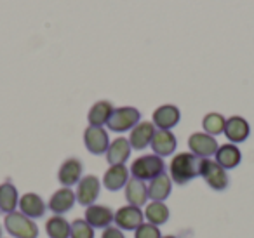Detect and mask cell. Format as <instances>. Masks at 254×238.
<instances>
[{
    "label": "cell",
    "mask_w": 254,
    "mask_h": 238,
    "mask_svg": "<svg viewBox=\"0 0 254 238\" xmlns=\"http://www.w3.org/2000/svg\"><path fill=\"white\" fill-rule=\"evenodd\" d=\"M200 167H202V158L193 155L191 151H185V153H178L173 157L169 164V178L173 179V182L180 186H185L195 179L197 176H200Z\"/></svg>",
    "instance_id": "6da1fadb"
},
{
    "label": "cell",
    "mask_w": 254,
    "mask_h": 238,
    "mask_svg": "<svg viewBox=\"0 0 254 238\" xmlns=\"http://www.w3.org/2000/svg\"><path fill=\"white\" fill-rule=\"evenodd\" d=\"M4 226L9 231V235L14 238H39V226H37L35 219L25 216L23 212L5 214Z\"/></svg>",
    "instance_id": "7a4b0ae2"
},
{
    "label": "cell",
    "mask_w": 254,
    "mask_h": 238,
    "mask_svg": "<svg viewBox=\"0 0 254 238\" xmlns=\"http://www.w3.org/2000/svg\"><path fill=\"white\" fill-rule=\"evenodd\" d=\"M166 169V164H164L162 157L159 155H143V157H138L136 160H132L131 169L129 172L132 174V178L141 179V181H152L153 178L160 176Z\"/></svg>",
    "instance_id": "3957f363"
},
{
    "label": "cell",
    "mask_w": 254,
    "mask_h": 238,
    "mask_svg": "<svg viewBox=\"0 0 254 238\" xmlns=\"http://www.w3.org/2000/svg\"><path fill=\"white\" fill-rule=\"evenodd\" d=\"M200 178L204 179L209 188L214 189V191H223V189H226L230 184L228 172H226L218 162L211 160V158H202Z\"/></svg>",
    "instance_id": "277c9868"
},
{
    "label": "cell",
    "mask_w": 254,
    "mask_h": 238,
    "mask_svg": "<svg viewBox=\"0 0 254 238\" xmlns=\"http://www.w3.org/2000/svg\"><path fill=\"white\" fill-rule=\"evenodd\" d=\"M141 122V113L134 106H122V108H115L108 120V129L113 132H126L131 130L134 125Z\"/></svg>",
    "instance_id": "5b68a950"
},
{
    "label": "cell",
    "mask_w": 254,
    "mask_h": 238,
    "mask_svg": "<svg viewBox=\"0 0 254 238\" xmlns=\"http://www.w3.org/2000/svg\"><path fill=\"white\" fill-rule=\"evenodd\" d=\"M143 219H145V212H141V209L134 205L120 207L113 216L115 226L120 228L122 231H136L143 224Z\"/></svg>",
    "instance_id": "8992f818"
},
{
    "label": "cell",
    "mask_w": 254,
    "mask_h": 238,
    "mask_svg": "<svg viewBox=\"0 0 254 238\" xmlns=\"http://www.w3.org/2000/svg\"><path fill=\"white\" fill-rule=\"evenodd\" d=\"M99 191H101V182L96 178L94 174H87L82 176V179L77 182V191H75V196H77V202L84 207H89L92 203H96L99 196Z\"/></svg>",
    "instance_id": "52a82bcc"
},
{
    "label": "cell",
    "mask_w": 254,
    "mask_h": 238,
    "mask_svg": "<svg viewBox=\"0 0 254 238\" xmlns=\"http://www.w3.org/2000/svg\"><path fill=\"white\" fill-rule=\"evenodd\" d=\"M188 148L193 155L200 158H209L216 155L219 144L214 136H209L205 132H193L188 137Z\"/></svg>",
    "instance_id": "ba28073f"
},
{
    "label": "cell",
    "mask_w": 254,
    "mask_h": 238,
    "mask_svg": "<svg viewBox=\"0 0 254 238\" xmlns=\"http://www.w3.org/2000/svg\"><path fill=\"white\" fill-rule=\"evenodd\" d=\"M75 202H77V196H75L73 189L66 188V186H61L60 189H56L51 195L47 207L51 209V212H54V216H63V214L70 212L73 209Z\"/></svg>",
    "instance_id": "9c48e42d"
},
{
    "label": "cell",
    "mask_w": 254,
    "mask_h": 238,
    "mask_svg": "<svg viewBox=\"0 0 254 238\" xmlns=\"http://www.w3.org/2000/svg\"><path fill=\"white\" fill-rule=\"evenodd\" d=\"M84 144L92 155H103L106 153L110 146L108 132L103 127L89 125L84 132Z\"/></svg>",
    "instance_id": "30bf717a"
},
{
    "label": "cell",
    "mask_w": 254,
    "mask_h": 238,
    "mask_svg": "<svg viewBox=\"0 0 254 238\" xmlns=\"http://www.w3.org/2000/svg\"><path fill=\"white\" fill-rule=\"evenodd\" d=\"M82 172H84V165H82L80 158L70 157L60 165V171H58V181L60 184L70 188L71 184H77L82 179Z\"/></svg>",
    "instance_id": "8fae6325"
},
{
    "label": "cell",
    "mask_w": 254,
    "mask_h": 238,
    "mask_svg": "<svg viewBox=\"0 0 254 238\" xmlns=\"http://www.w3.org/2000/svg\"><path fill=\"white\" fill-rule=\"evenodd\" d=\"M153 125L159 130H171L178 125L181 119V112L174 105H162L153 112Z\"/></svg>",
    "instance_id": "7c38bea8"
},
{
    "label": "cell",
    "mask_w": 254,
    "mask_h": 238,
    "mask_svg": "<svg viewBox=\"0 0 254 238\" xmlns=\"http://www.w3.org/2000/svg\"><path fill=\"white\" fill-rule=\"evenodd\" d=\"M155 125L153 122H139L134 125L129 134V144L132 150H145L150 143H152L153 136H155Z\"/></svg>",
    "instance_id": "4fadbf2b"
},
{
    "label": "cell",
    "mask_w": 254,
    "mask_h": 238,
    "mask_svg": "<svg viewBox=\"0 0 254 238\" xmlns=\"http://www.w3.org/2000/svg\"><path fill=\"white\" fill-rule=\"evenodd\" d=\"M251 134V127L244 117L233 115L230 119H226V125H225V136L228 137L230 143H244V141L249 137Z\"/></svg>",
    "instance_id": "5bb4252c"
},
{
    "label": "cell",
    "mask_w": 254,
    "mask_h": 238,
    "mask_svg": "<svg viewBox=\"0 0 254 238\" xmlns=\"http://www.w3.org/2000/svg\"><path fill=\"white\" fill-rule=\"evenodd\" d=\"M113 210L110 209V207L106 205H98V203H92V205H89L87 209H85V217L84 219L87 221L89 224H91L92 228H101V230H105V228H108L110 224L113 223Z\"/></svg>",
    "instance_id": "9a60e30c"
},
{
    "label": "cell",
    "mask_w": 254,
    "mask_h": 238,
    "mask_svg": "<svg viewBox=\"0 0 254 238\" xmlns=\"http://www.w3.org/2000/svg\"><path fill=\"white\" fill-rule=\"evenodd\" d=\"M126 200L129 202V205H134L141 209L148 202V186L145 184V181L136 178H129V181L126 184Z\"/></svg>",
    "instance_id": "2e32d148"
},
{
    "label": "cell",
    "mask_w": 254,
    "mask_h": 238,
    "mask_svg": "<svg viewBox=\"0 0 254 238\" xmlns=\"http://www.w3.org/2000/svg\"><path fill=\"white\" fill-rule=\"evenodd\" d=\"M127 181H129V169L126 165H110L103 176V184L110 191H119L126 188Z\"/></svg>",
    "instance_id": "e0dca14e"
},
{
    "label": "cell",
    "mask_w": 254,
    "mask_h": 238,
    "mask_svg": "<svg viewBox=\"0 0 254 238\" xmlns=\"http://www.w3.org/2000/svg\"><path fill=\"white\" fill-rule=\"evenodd\" d=\"M19 212H23L25 216L37 219L42 217L44 212L47 209V203L42 200V196L37 193H25L23 196H19Z\"/></svg>",
    "instance_id": "ac0fdd59"
},
{
    "label": "cell",
    "mask_w": 254,
    "mask_h": 238,
    "mask_svg": "<svg viewBox=\"0 0 254 238\" xmlns=\"http://www.w3.org/2000/svg\"><path fill=\"white\" fill-rule=\"evenodd\" d=\"M171 191H173V179L166 172L153 178L148 184V198L152 202H164L169 198Z\"/></svg>",
    "instance_id": "d6986e66"
},
{
    "label": "cell",
    "mask_w": 254,
    "mask_h": 238,
    "mask_svg": "<svg viewBox=\"0 0 254 238\" xmlns=\"http://www.w3.org/2000/svg\"><path fill=\"white\" fill-rule=\"evenodd\" d=\"M150 146H152L153 153L159 157H169L176 151V136L171 130H157Z\"/></svg>",
    "instance_id": "ffe728a7"
},
{
    "label": "cell",
    "mask_w": 254,
    "mask_h": 238,
    "mask_svg": "<svg viewBox=\"0 0 254 238\" xmlns=\"http://www.w3.org/2000/svg\"><path fill=\"white\" fill-rule=\"evenodd\" d=\"M131 144L129 139L126 137H117L113 139V143H110L108 150H106V160L110 165H124L127 162V158L131 157Z\"/></svg>",
    "instance_id": "44dd1931"
},
{
    "label": "cell",
    "mask_w": 254,
    "mask_h": 238,
    "mask_svg": "<svg viewBox=\"0 0 254 238\" xmlns=\"http://www.w3.org/2000/svg\"><path fill=\"white\" fill-rule=\"evenodd\" d=\"M214 157H216V162H218L225 171L235 169L237 165L240 164V160H242V153H240L239 146L233 143H226V144H223V146H219Z\"/></svg>",
    "instance_id": "7402d4cb"
},
{
    "label": "cell",
    "mask_w": 254,
    "mask_h": 238,
    "mask_svg": "<svg viewBox=\"0 0 254 238\" xmlns=\"http://www.w3.org/2000/svg\"><path fill=\"white\" fill-rule=\"evenodd\" d=\"M113 105L106 99L103 101H96L94 105L91 106L87 113V120H89V125H94V127H103L108 123L110 117L113 113Z\"/></svg>",
    "instance_id": "603a6c76"
},
{
    "label": "cell",
    "mask_w": 254,
    "mask_h": 238,
    "mask_svg": "<svg viewBox=\"0 0 254 238\" xmlns=\"http://www.w3.org/2000/svg\"><path fill=\"white\" fill-rule=\"evenodd\" d=\"M19 205V193L12 182L5 181L0 184V212L11 214Z\"/></svg>",
    "instance_id": "cb8c5ba5"
},
{
    "label": "cell",
    "mask_w": 254,
    "mask_h": 238,
    "mask_svg": "<svg viewBox=\"0 0 254 238\" xmlns=\"http://www.w3.org/2000/svg\"><path fill=\"white\" fill-rule=\"evenodd\" d=\"M169 207L164 202H150L145 209V217L153 226H162L169 221Z\"/></svg>",
    "instance_id": "d4e9b609"
},
{
    "label": "cell",
    "mask_w": 254,
    "mask_h": 238,
    "mask_svg": "<svg viewBox=\"0 0 254 238\" xmlns=\"http://www.w3.org/2000/svg\"><path fill=\"white\" fill-rule=\"evenodd\" d=\"M46 233L49 238H70V223L63 216H53L46 221Z\"/></svg>",
    "instance_id": "484cf974"
},
{
    "label": "cell",
    "mask_w": 254,
    "mask_h": 238,
    "mask_svg": "<svg viewBox=\"0 0 254 238\" xmlns=\"http://www.w3.org/2000/svg\"><path fill=\"white\" fill-rule=\"evenodd\" d=\"M225 125H226V119L221 113H207L202 120V127H204L205 134L209 136H218V134L225 132Z\"/></svg>",
    "instance_id": "4316f807"
},
{
    "label": "cell",
    "mask_w": 254,
    "mask_h": 238,
    "mask_svg": "<svg viewBox=\"0 0 254 238\" xmlns=\"http://www.w3.org/2000/svg\"><path fill=\"white\" fill-rule=\"evenodd\" d=\"M70 238H94V228L85 219H75L70 224Z\"/></svg>",
    "instance_id": "83f0119b"
},
{
    "label": "cell",
    "mask_w": 254,
    "mask_h": 238,
    "mask_svg": "<svg viewBox=\"0 0 254 238\" xmlns=\"http://www.w3.org/2000/svg\"><path fill=\"white\" fill-rule=\"evenodd\" d=\"M134 238H162V233H160L159 226H153L150 223H143L134 231Z\"/></svg>",
    "instance_id": "f1b7e54d"
},
{
    "label": "cell",
    "mask_w": 254,
    "mask_h": 238,
    "mask_svg": "<svg viewBox=\"0 0 254 238\" xmlns=\"http://www.w3.org/2000/svg\"><path fill=\"white\" fill-rule=\"evenodd\" d=\"M101 238H126V235H124V231L120 230V228L108 226V228H105V230H103Z\"/></svg>",
    "instance_id": "f546056e"
},
{
    "label": "cell",
    "mask_w": 254,
    "mask_h": 238,
    "mask_svg": "<svg viewBox=\"0 0 254 238\" xmlns=\"http://www.w3.org/2000/svg\"><path fill=\"white\" fill-rule=\"evenodd\" d=\"M162 238H178V237H174V235H166V237H162Z\"/></svg>",
    "instance_id": "4dcf8cb0"
},
{
    "label": "cell",
    "mask_w": 254,
    "mask_h": 238,
    "mask_svg": "<svg viewBox=\"0 0 254 238\" xmlns=\"http://www.w3.org/2000/svg\"><path fill=\"white\" fill-rule=\"evenodd\" d=\"M0 238H2V228H0Z\"/></svg>",
    "instance_id": "1f68e13d"
}]
</instances>
